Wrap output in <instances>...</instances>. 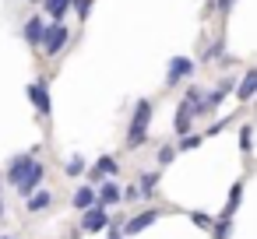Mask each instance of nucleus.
Wrapping results in <instances>:
<instances>
[{"label": "nucleus", "mask_w": 257, "mask_h": 239, "mask_svg": "<svg viewBox=\"0 0 257 239\" xmlns=\"http://www.w3.org/2000/svg\"><path fill=\"white\" fill-rule=\"evenodd\" d=\"M148 120H152V99H141L138 106H134V120H131V127H127V148L134 151V148H141L145 141H148Z\"/></svg>", "instance_id": "nucleus-1"}, {"label": "nucleus", "mask_w": 257, "mask_h": 239, "mask_svg": "<svg viewBox=\"0 0 257 239\" xmlns=\"http://www.w3.org/2000/svg\"><path fill=\"white\" fill-rule=\"evenodd\" d=\"M67 25L64 22H46V36H43V53L46 57H57L64 46H67Z\"/></svg>", "instance_id": "nucleus-2"}, {"label": "nucleus", "mask_w": 257, "mask_h": 239, "mask_svg": "<svg viewBox=\"0 0 257 239\" xmlns=\"http://www.w3.org/2000/svg\"><path fill=\"white\" fill-rule=\"evenodd\" d=\"M29 99H32V106H36V113H39L43 120L53 113V102H50V81H46V78H39V81L29 85Z\"/></svg>", "instance_id": "nucleus-3"}, {"label": "nucleus", "mask_w": 257, "mask_h": 239, "mask_svg": "<svg viewBox=\"0 0 257 239\" xmlns=\"http://www.w3.org/2000/svg\"><path fill=\"white\" fill-rule=\"evenodd\" d=\"M32 162H36V151H22V155H15V158L8 162V172H4V179H8L11 186H18V183H22V176L32 169Z\"/></svg>", "instance_id": "nucleus-4"}, {"label": "nucleus", "mask_w": 257, "mask_h": 239, "mask_svg": "<svg viewBox=\"0 0 257 239\" xmlns=\"http://www.w3.org/2000/svg\"><path fill=\"white\" fill-rule=\"evenodd\" d=\"M194 74V60H187V57H173L169 60V71H166V88H176L183 78H190Z\"/></svg>", "instance_id": "nucleus-5"}, {"label": "nucleus", "mask_w": 257, "mask_h": 239, "mask_svg": "<svg viewBox=\"0 0 257 239\" xmlns=\"http://www.w3.org/2000/svg\"><path fill=\"white\" fill-rule=\"evenodd\" d=\"M22 36H25V43H29L32 50H39V46H43V36H46V18H43V15H32V18L25 22Z\"/></svg>", "instance_id": "nucleus-6"}, {"label": "nucleus", "mask_w": 257, "mask_h": 239, "mask_svg": "<svg viewBox=\"0 0 257 239\" xmlns=\"http://www.w3.org/2000/svg\"><path fill=\"white\" fill-rule=\"evenodd\" d=\"M116 172H120L116 158H113V155H102V158L88 169V179H92V186H99V183H106V176H116Z\"/></svg>", "instance_id": "nucleus-7"}, {"label": "nucleus", "mask_w": 257, "mask_h": 239, "mask_svg": "<svg viewBox=\"0 0 257 239\" xmlns=\"http://www.w3.org/2000/svg\"><path fill=\"white\" fill-rule=\"evenodd\" d=\"M43 176H46V165H43V162H32V169H29V172L22 176V183H18L15 190H18L22 197H29V193H36V190H39Z\"/></svg>", "instance_id": "nucleus-8"}, {"label": "nucleus", "mask_w": 257, "mask_h": 239, "mask_svg": "<svg viewBox=\"0 0 257 239\" xmlns=\"http://www.w3.org/2000/svg\"><path fill=\"white\" fill-rule=\"evenodd\" d=\"M106 225H109V211L99 207V204H92L85 211V218H81V232H102Z\"/></svg>", "instance_id": "nucleus-9"}, {"label": "nucleus", "mask_w": 257, "mask_h": 239, "mask_svg": "<svg viewBox=\"0 0 257 239\" xmlns=\"http://www.w3.org/2000/svg\"><path fill=\"white\" fill-rule=\"evenodd\" d=\"M95 204L109 211V207L123 204V190H120L116 183H99V190H95Z\"/></svg>", "instance_id": "nucleus-10"}, {"label": "nucleus", "mask_w": 257, "mask_h": 239, "mask_svg": "<svg viewBox=\"0 0 257 239\" xmlns=\"http://www.w3.org/2000/svg\"><path fill=\"white\" fill-rule=\"evenodd\" d=\"M159 221V211H141V214H134L127 225H123V232L120 235H138V232H145L148 225H155Z\"/></svg>", "instance_id": "nucleus-11"}, {"label": "nucleus", "mask_w": 257, "mask_h": 239, "mask_svg": "<svg viewBox=\"0 0 257 239\" xmlns=\"http://www.w3.org/2000/svg\"><path fill=\"white\" fill-rule=\"evenodd\" d=\"M50 204H53V193H50V190H36V193H29V197H25V207H29L32 214L46 211Z\"/></svg>", "instance_id": "nucleus-12"}, {"label": "nucleus", "mask_w": 257, "mask_h": 239, "mask_svg": "<svg viewBox=\"0 0 257 239\" xmlns=\"http://www.w3.org/2000/svg\"><path fill=\"white\" fill-rule=\"evenodd\" d=\"M71 4H74V0H43V11H46L53 22H64V15L71 11Z\"/></svg>", "instance_id": "nucleus-13"}, {"label": "nucleus", "mask_w": 257, "mask_h": 239, "mask_svg": "<svg viewBox=\"0 0 257 239\" xmlns=\"http://www.w3.org/2000/svg\"><path fill=\"white\" fill-rule=\"evenodd\" d=\"M253 95H257V71H246L243 85H236V99L246 102V99H253Z\"/></svg>", "instance_id": "nucleus-14"}, {"label": "nucleus", "mask_w": 257, "mask_h": 239, "mask_svg": "<svg viewBox=\"0 0 257 239\" xmlns=\"http://www.w3.org/2000/svg\"><path fill=\"white\" fill-rule=\"evenodd\" d=\"M159 169H152V172H141V179H138V190H141V197H152L155 193V186H159Z\"/></svg>", "instance_id": "nucleus-15"}, {"label": "nucleus", "mask_w": 257, "mask_h": 239, "mask_svg": "<svg viewBox=\"0 0 257 239\" xmlns=\"http://www.w3.org/2000/svg\"><path fill=\"white\" fill-rule=\"evenodd\" d=\"M78 211H88L92 204H95V186H81L78 193H74V200H71Z\"/></svg>", "instance_id": "nucleus-16"}, {"label": "nucleus", "mask_w": 257, "mask_h": 239, "mask_svg": "<svg viewBox=\"0 0 257 239\" xmlns=\"http://www.w3.org/2000/svg\"><path fill=\"white\" fill-rule=\"evenodd\" d=\"M239 197H243V183L236 179V183H232V190H229V200H225V211H222V218H232V211L239 207Z\"/></svg>", "instance_id": "nucleus-17"}, {"label": "nucleus", "mask_w": 257, "mask_h": 239, "mask_svg": "<svg viewBox=\"0 0 257 239\" xmlns=\"http://www.w3.org/2000/svg\"><path fill=\"white\" fill-rule=\"evenodd\" d=\"M64 172H67V176H81V172H85V158H81V155H71V158L64 162Z\"/></svg>", "instance_id": "nucleus-18"}, {"label": "nucleus", "mask_w": 257, "mask_h": 239, "mask_svg": "<svg viewBox=\"0 0 257 239\" xmlns=\"http://www.w3.org/2000/svg\"><path fill=\"white\" fill-rule=\"evenodd\" d=\"M211 232H215V239H229V235H232V221H229V218H218V221L211 225Z\"/></svg>", "instance_id": "nucleus-19"}, {"label": "nucleus", "mask_w": 257, "mask_h": 239, "mask_svg": "<svg viewBox=\"0 0 257 239\" xmlns=\"http://www.w3.org/2000/svg\"><path fill=\"white\" fill-rule=\"evenodd\" d=\"M250 148H253V130L250 127H239V151L250 155Z\"/></svg>", "instance_id": "nucleus-20"}, {"label": "nucleus", "mask_w": 257, "mask_h": 239, "mask_svg": "<svg viewBox=\"0 0 257 239\" xmlns=\"http://www.w3.org/2000/svg\"><path fill=\"white\" fill-rule=\"evenodd\" d=\"M232 4H236V0H208V11H222V15H229Z\"/></svg>", "instance_id": "nucleus-21"}, {"label": "nucleus", "mask_w": 257, "mask_h": 239, "mask_svg": "<svg viewBox=\"0 0 257 239\" xmlns=\"http://www.w3.org/2000/svg\"><path fill=\"white\" fill-rule=\"evenodd\" d=\"M201 141H204V137H197V134H187L183 141H176V148H180V151H190V148H197Z\"/></svg>", "instance_id": "nucleus-22"}, {"label": "nucleus", "mask_w": 257, "mask_h": 239, "mask_svg": "<svg viewBox=\"0 0 257 239\" xmlns=\"http://www.w3.org/2000/svg\"><path fill=\"white\" fill-rule=\"evenodd\" d=\"M218 53H222V39H215V43H211V46L204 50V64H211V60H215Z\"/></svg>", "instance_id": "nucleus-23"}, {"label": "nucleus", "mask_w": 257, "mask_h": 239, "mask_svg": "<svg viewBox=\"0 0 257 239\" xmlns=\"http://www.w3.org/2000/svg\"><path fill=\"white\" fill-rule=\"evenodd\" d=\"M173 155H176V148H173V144L159 148V165H169V162H173Z\"/></svg>", "instance_id": "nucleus-24"}, {"label": "nucleus", "mask_w": 257, "mask_h": 239, "mask_svg": "<svg viewBox=\"0 0 257 239\" xmlns=\"http://www.w3.org/2000/svg\"><path fill=\"white\" fill-rule=\"evenodd\" d=\"M71 8L78 11V18H88V11H92V0H74Z\"/></svg>", "instance_id": "nucleus-25"}, {"label": "nucleus", "mask_w": 257, "mask_h": 239, "mask_svg": "<svg viewBox=\"0 0 257 239\" xmlns=\"http://www.w3.org/2000/svg\"><path fill=\"white\" fill-rule=\"evenodd\" d=\"M190 218H194V225H197V228H211V225H215V221H211L208 214H201V211H194Z\"/></svg>", "instance_id": "nucleus-26"}, {"label": "nucleus", "mask_w": 257, "mask_h": 239, "mask_svg": "<svg viewBox=\"0 0 257 239\" xmlns=\"http://www.w3.org/2000/svg\"><path fill=\"white\" fill-rule=\"evenodd\" d=\"M123 200H141V190H138V186H127V190H123Z\"/></svg>", "instance_id": "nucleus-27"}, {"label": "nucleus", "mask_w": 257, "mask_h": 239, "mask_svg": "<svg viewBox=\"0 0 257 239\" xmlns=\"http://www.w3.org/2000/svg\"><path fill=\"white\" fill-rule=\"evenodd\" d=\"M0 218H4V200H0Z\"/></svg>", "instance_id": "nucleus-28"}, {"label": "nucleus", "mask_w": 257, "mask_h": 239, "mask_svg": "<svg viewBox=\"0 0 257 239\" xmlns=\"http://www.w3.org/2000/svg\"><path fill=\"white\" fill-rule=\"evenodd\" d=\"M29 4H43V0H29Z\"/></svg>", "instance_id": "nucleus-29"}, {"label": "nucleus", "mask_w": 257, "mask_h": 239, "mask_svg": "<svg viewBox=\"0 0 257 239\" xmlns=\"http://www.w3.org/2000/svg\"><path fill=\"white\" fill-rule=\"evenodd\" d=\"M0 239H15V235H0Z\"/></svg>", "instance_id": "nucleus-30"}]
</instances>
